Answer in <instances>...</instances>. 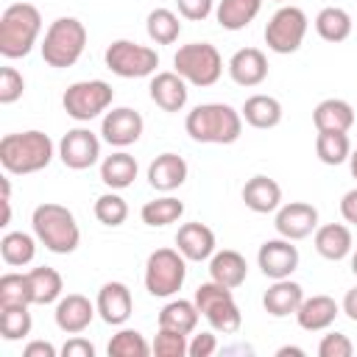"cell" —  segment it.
I'll return each mask as SVG.
<instances>
[{"label": "cell", "mask_w": 357, "mask_h": 357, "mask_svg": "<svg viewBox=\"0 0 357 357\" xmlns=\"http://www.w3.org/2000/svg\"><path fill=\"white\" fill-rule=\"evenodd\" d=\"M195 307L198 312L209 321V326L215 332H223V335H234L243 324V312L234 301V293L231 287L220 284V282H204L198 290H195Z\"/></svg>", "instance_id": "8992f818"}, {"label": "cell", "mask_w": 357, "mask_h": 357, "mask_svg": "<svg viewBox=\"0 0 357 357\" xmlns=\"http://www.w3.org/2000/svg\"><path fill=\"white\" fill-rule=\"evenodd\" d=\"M351 273H354V276H357V251H354V254H351Z\"/></svg>", "instance_id": "db71d44e"}, {"label": "cell", "mask_w": 357, "mask_h": 357, "mask_svg": "<svg viewBox=\"0 0 357 357\" xmlns=\"http://www.w3.org/2000/svg\"><path fill=\"white\" fill-rule=\"evenodd\" d=\"M42 31V14L31 3H14L0 17V56L22 59L31 53Z\"/></svg>", "instance_id": "277c9868"}, {"label": "cell", "mask_w": 357, "mask_h": 357, "mask_svg": "<svg viewBox=\"0 0 357 357\" xmlns=\"http://www.w3.org/2000/svg\"><path fill=\"white\" fill-rule=\"evenodd\" d=\"M176 245L190 262H204L215 254V231L206 223H184L176 234Z\"/></svg>", "instance_id": "44dd1931"}, {"label": "cell", "mask_w": 357, "mask_h": 357, "mask_svg": "<svg viewBox=\"0 0 357 357\" xmlns=\"http://www.w3.org/2000/svg\"><path fill=\"white\" fill-rule=\"evenodd\" d=\"M337 312H340L337 301L332 296H324L321 293V296H312V298H304L301 301V307L296 310V321L307 332H321V329H329L335 324Z\"/></svg>", "instance_id": "603a6c76"}, {"label": "cell", "mask_w": 357, "mask_h": 357, "mask_svg": "<svg viewBox=\"0 0 357 357\" xmlns=\"http://www.w3.org/2000/svg\"><path fill=\"white\" fill-rule=\"evenodd\" d=\"M95 218L103 223V226H120V223H126V218H128V204H126V198L123 195H117V192H103L98 201H95Z\"/></svg>", "instance_id": "ab89813d"}, {"label": "cell", "mask_w": 357, "mask_h": 357, "mask_svg": "<svg viewBox=\"0 0 357 357\" xmlns=\"http://www.w3.org/2000/svg\"><path fill=\"white\" fill-rule=\"evenodd\" d=\"M31 304H6L0 307V335L3 340H22L25 335H31Z\"/></svg>", "instance_id": "8d00e7d4"}, {"label": "cell", "mask_w": 357, "mask_h": 357, "mask_svg": "<svg viewBox=\"0 0 357 357\" xmlns=\"http://www.w3.org/2000/svg\"><path fill=\"white\" fill-rule=\"evenodd\" d=\"M187 259L178 248H156L145 262V290L153 298H167L181 290Z\"/></svg>", "instance_id": "ba28073f"}, {"label": "cell", "mask_w": 357, "mask_h": 357, "mask_svg": "<svg viewBox=\"0 0 357 357\" xmlns=\"http://www.w3.org/2000/svg\"><path fill=\"white\" fill-rule=\"evenodd\" d=\"M145 31L156 45H173L181 33V22L170 8H153L145 20Z\"/></svg>", "instance_id": "e575fe53"}, {"label": "cell", "mask_w": 357, "mask_h": 357, "mask_svg": "<svg viewBox=\"0 0 357 357\" xmlns=\"http://www.w3.org/2000/svg\"><path fill=\"white\" fill-rule=\"evenodd\" d=\"M187 346H190L187 335L176 332V329H167V326H159V332L153 337V354H159V357H184Z\"/></svg>", "instance_id": "b9f144b4"}, {"label": "cell", "mask_w": 357, "mask_h": 357, "mask_svg": "<svg viewBox=\"0 0 357 357\" xmlns=\"http://www.w3.org/2000/svg\"><path fill=\"white\" fill-rule=\"evenodd\" d=\"M100 156V139L89 128H70L59 142V159L70 170H86Z\"/></svg>", "instance_id": "7c38bea8"}, {"label": "cell", "mask_w": 357, "mask_h": 357, "mask_svg": "<svg viewBox=\"0 0 357 357\" xmlns=\"http://www.w3.org/2000/svg\"><path fill=\"white\" fill-rule=\"evenodd\" d=\"M95 312H98V307H95L86 296H81V293H67L64 298H59L53 315H56V326H59L61 332L78 335V332H84V329L92 324Z\"/></svg>", "instance_id": "2e32d148"}, {"label": "cell", "mask_w": 357, "mask_h": 357, "mask_svg": "<svg viewBox=\"0 0 357 357\" xmlns=\"http://www.w3.org/2000/svg\"><path fill=\"white\" fill-rule=\"evenodd\" d=\"M240 114L254 128H276L282 123V103L271 95H251L243 103Z\"/></svg>", "instance_id": "f1b7e54d"}, {"label": "cell", "mask_w": 357, "mask_h": 357, "mask_svg": "<svg viewBox=\"0 0 357 357\" xmlns=\"http://www.w3.org/2000/svg\"><path fill=\"white\" fill-rule=\"evenodd\" d=\"M112 100H114V89L100 78L75 81L61 95L64 112L78 123H89L92 117H98L100 112H106L112 106Z\"/></svg>", "instance_id": "9c48e42d"}, {"label": "cell", "mask_w": 357, "mask_h": 357, "mask_svg": "<svg viewBox=\"0 0 357 357\" xmlns=\"http://www.w3.org/2000/svg\"><path fill=\"white\" fill-rule=\"evenodd\" d=\"M173 67L192 86H212L223 75V59H220L218 47L209 42L181 45L173 56Z\"/></svg>", "instance_id": "52a82bcc"}, {"label": "cell", "mask_w": 357, "mask_h": 357, "mask_svg": "<svg viewBox=\"0 0 357 357\" xmlns=\"http://www.w3.org/2000/svg\"><path fill=\"white\" fill-rule=\"evenodd\" d=\"M312 123L318 131H349L354 126V109L349 100L326 98L312 109Z\"/></svg>", "instance_id": "484cf974"}, {"label": "cell", "mask_w": 357, "mask_h": 357, "mask_svg": "<svg viewBox=\"0 0 357 357\" xmlns=\"http://www.w3.org/2000/svg\"><path fill=\"white\" fill-rule=\"evenodd\" d=\"M301 301H304V290H301L298 282H290V276L287 279H273V284L262 296V307L273 318L296 315V310L301 307Z\"/></svg>", "instance_id": "ffe728a7"}, {"label": "cell", "mask_w": 357, "mask_h": 357, "mask_svg": "<svg viewBox=\"0 0 357 357\" xmlns=\"http://www.w3.org/2000/svg\"><path fill=\"white\" fill-rule=\"evenodd\" d=\"M209 276L226 287H240L248 276V262L240 251H231V248H223V251H215L209 257Z\"/></svg>", "instance_id": "d4e9b609"}, {"label": "cell", "mask_w": 357, "mask_h": 357, "mask_svg": "<svg viewBox=\"0 0 357 357\" xmlns=\"http://www.w3.org/2000/svg\"><path fill=\"white\" fill-rule=\"evenodd\" d=\"M187 181V162L178 153H159L148 167V184L159 192H170Z\"/></svg>", "instance_id": "7402d4cb"}, {"label": "cell", "mask_w": 357, "mask_h": 357, "mask_svg": "<svg viewBox=\"0 0 357 357\" xmlns=\"http://www.w3.org/2000/svg\"><path fill=\"white\" fill-rule=\"evenodd\" d=\"M31 226L36 240L53 254H73L81 243V229L75 215L61 204H39L31 215Z\"/></svg>", "instance_id": "3957f363"}, {"label": "cell", "mask_w": 357, "mask_h": 357, "mask_svg": "<svg viewBox=\"0 0 357 357\" xmlns=\"http://www.w3.org/2000/svg\"><path fill=\"white\" fill-rule=\"evenodd\" d=\"M106 67L120 78H145L159 67V53L148 45H137L131 39H117L106 47Z\"/></svg>", "instance_id": "30bf717a"}, {"label": "cell", "mask_w": 357, "mask_h": 357, "mask_svg": "<svg viewBox=\"0 0 357 357\" xmlns=\"http://www.w3.org/2000/svg\"><path fill=\"white\" fill-rule=\"evenodd\" d=\"M276 3H284V0H276Z\"/></svg>", "instance_id": "11a10c76"}, {"label": "cell", "mask_w": 357, "mask_h": 357, "mask_svg": "<svg viewBox=\"0 0 357 357\" xmlns=\"http://www.w3.org/2000/svg\"><path fill=\"white\" fill-rule=\"evenodd\" d=\"M187 134L206 145H231L243 134V114L229 103H201L184 120Z\"/></svg>", "instance_id": "7a4b0ae2"}, {"label": "cell", "mask_w": 357, "mask_h": 357, "mask_svg": "<svg viewBox=\"0 0 357 357\" xmlns=\"http://www.w3.org/2000/svg\"><path fill=\"white\" fill-rule=\"evenodd\" d=\"M315 251L324 257V259H343L351 254V231L349 226L343 223H326V226H318L315 229Z\"/></svg>", "instance_id": "4316f807"}, {"label": "cell", "mask_w": 357, "mask_h": 357, "mask_svg": "<svg viewBox=\"0 0 357 357\" xmlns=\"http://www.w3.org/2000/svg\"><path fill=\"white\" fill-rule=\"evenodd\" d=\"M198 318H201V312H198L195 301H187V298L167 301L159 310V326H167V329L184 332V335H190L198 326Z\"/></svg>", "instance_id": "1f68e13d"}, {"label": "cell", "mask_w": 357, "mask_h": 357, "mask_svg": "<svg viewBox=\"0 0 357 357\" xmlns=\"http://www.w3.org/2000/svg\"><path fill=\"white\" fill-rule=\"evenodd\" d=\"M22 92H25L22 73L14 70V67H3L0 70V103L3 106H11V103H17L22 98Z\"/></svg>", "instance_id": "7bdbcfd3"}, {"label": "cell", "mask_w": 357, "mask_h": 357, "mask_svg": "<svg viewBox=\"0 0 357 357\" xmlns=\"http://www.w3.org/2000/svg\"><path fill=\"white\" fill-rule=\"evenodd\" d=\"M137 178V159L126 151H117L100 162V181L112 190H126Z\"/></svg>", "instance_id": "f546056e"}, {"label": "cell", "mask_w": 357, "mask_h": 357, "mask_svg": "<svg viewBox=\"0 0 357 357\" xmlns=\"http://www.w3.org/2000/svg\"><path fill=\"white\" fill-rule=\"evenodd\" d=\"M28 276V290H31V304H53L61 298V290H64V282H61V273L56 268H33L25 273Z\"/></svg>", "instance_id": "83f0119b"}, {"label": "cell", "mask_w": 357, "mask_h": 357, "mask_svg": "<svg viewBox=\"0 0 357 357\" xmlns=\"http://www.w3.org/2000/svg\"><path fill=\"white\" fill-rule=\"evenodd\" d=\"M243 201L257 215L276 212L282 206V187L268 176H251L243 187Z\"/></svg>", "instance_id": "cb8c5ba5"}, {"label": "cell", "mask_w": 357, "mask_h": 357, "mask_svg": "<svg viewBox=\"0 0 357 357\" xmlns=\"http://www.w3.org/2000/svg\"><path fill=\"white\" fill-rule=\"evenodd\" d=\"M349 170H351V176L357 178V148L349 153Z\"/></svg>", "instance_id": "f5cc1de1"}, {"label": "cell", "mask_w": 357, "mask_h": 357, "mask_svg": "<svg viewBox=\"0 0 357 357\" xmlns=\"http://www.w3.org/2000/svg\"><path fill=\"white\" fill-rule=\"evenodd\" d=\"M98 315L109 324V326H120L128 321L131 310H134V301H131V290L123 284V282H106L100 290H98Z\"/></svg>", "instance_id": "e0dca14e"}, {"label": "cell", "mask_w": 357, "mask_h": 357, "mask_svg": "<svg viewBox=\"0 0 357 357\" xmlns=\"http://www.w3.org/2000/svg\"><path fill=\"white\" fill-rule=\"evenodd\" d=\"M340 215L346 223H354L357 226V187L349 190L343 198H340Z\"/></svg>", "instance_id": "c3c4849f"}, {"label": "cell", "mask_w": 357, "mask_h": 357, "mask_svg": "<svg viewBox=\"0 0 357 357\" xmlns=\"http://www.w3.org/2000/svg\"><path fill=\"white\" fill-rule=\"evenodd\" d=\"M279 237L287 240H304L318 229V209L307 201H290L284 206L276 209V220H273Z\"/></svg>", "instance_id": "5bb4252c"}, {"label": "cell", "mask_w": 357, "mask_h": 357, "mask_svg": "<svg viewBox=\"0 0 357 357\" xmlns=\"http://www.w3.org/2000/svg\"><path fill=\"white\" fill-rule=\"evenodd\" d=\"M318 354L321 357H351L354 354V346H351V340L343 332H329V335L321 337Z\"/></svg>", "instance_id": "ee69618b"}, {"label": "cell", "mask_w": 357, "mask_h": 357, "mask_svg": "<svg viewBox=\"0 0 357 357\" xmlns=\"http://www.w3.org/2000/svg\"><path fill=\"white\" fill-rule=\"evenodd\" d=\"M22 357H56V346L47 340H31L22 349Z\"/></svg>", "instance_id": "681fc988"}, {"label": "cell", "mask_w": 357, "mask_h": 357, "mask_svg": "<svg viewBox=\"0 0 357 357\" xmlns=\"http://www.w3.org/2000/svg\"><path fill=\"white\" fill-rule=\"evenodd\" d=\"M142 128H145L142 114L134 112V109H128V106H120V109L106 112V117H103V123H100L103 139H106L109 145H114V148H128V145H134V142L142 137Z\"/></svg>", "instance_id": "9a60e30c"}, {"label": "cell", "mask_w": 357, "mask_h": 357, "mask_svg": "<svg viewBox=\"0 0 357 357\" xmlns=\"http://www.w3.org/2000/svg\"><path fill=\"white\" fill-rule=\"evenodd\" d=\"M229 75L240 86H259L268 78V59L259 47H240L229 59Z\"/></svg>", "instance_id": "ac0fdd59"}, {"label": "cell", "mask_w": 357, "mask_h": 357, "mask_svg": "<svg viewBox=\"0 0 357 357\" xmlns=\"http://www.w3.org/2000/svg\"><path fill=\"white\" fill-rule=\"evenodd\" d=\"M181 215H184V204H181L178 198H173V195L153 198V201H148V204L139 209L142 223H148V226H153V229H156V226L176 223Z\"/></svg>", "instance_id": "d590c367"}, {"label": "cell", "mask_w": 357, "mask_h": 357, "mask_svg": "<svg viewBox=\"0 0 357 357\" xmlns=\"http://www.w3.org/2000/svg\"><path fill=\"white\" fill-rule=\"evenodd\" d=\"M215 351H218V340H215L212 332L195 335V337L190 340V346H187V354H190V357H209V354H215Z\"/></svg>", "instance_id": "bcb514c9"}, {"label": "cell", "mask_w": 357, "mask_h": 357, "mask_svg": "<svg viewBox=\"0 0 357 357\" xmlns=\"http://www.w3.org/2000/svg\"><path fill=\"white\" fill-rule=\"evenodd\" d=\"M340 310L351 318V321H357V287H351V290H346V296H343V304H340Z\"/></svg>", "instance_id": "f907efd6"}, {"label": "cell", "mask_w": 357, "mask_h": 357, "mask_svg": "<svg viewBox=\"0 0 357 357\" xmlns=\"http://www.w3.org/2000/svg\"><path fill=\"white\" fill-rule=\"evenodd\" d=\"M53 159V142L45 131H17V134H6L0 139V165L6 173L14 176H28V173H39L50 165Z\"/></svg>", "instance_id": "6da1fadb"}, {"label": "cell", "mask_w": 357, "mask_h": 357, "mask_svg": "<svg viewBox=\"0 0 357 357\" xmlns=\"http://www.w3.org/2000/svg\"><path fill=\"white\" fill-rule=\"evenodd\" d=\"M307 36V14L298 6H282L265 25V45L273 53H296Z\"/></svg>", "instance_id": "8fae6325"}, {"label": "cell", "mask_w": 357, "mask_h": 357, "mask_svg": "<svg viewBox=\"0 0 357 357\" xmlns=\"http://www.w3.org/2000/svg\"><path fill=\"white\" fill-rule=\"evenodd\" d=\"M84 47H86V28H84V22L75 20V17H59L45 31L42 59H45V64H50L56 70H64V67H73L81 59Z\"/></svg>", "instance_id": "5b68a950"}, {"label": "cell", "mask_w": 357, "mask_h": 357, "mask_svg": "<svg viewBox=\"0 0 357 357\" xmlns=\"http://www.w3.org/2000/svg\"><path fill=\"white\" fill-rule=\"evenodd\" d=\"M315 153L324 165H343L351 153V142L343 131H318Z\"/></svg>", "instance_id": "74e56055"}, {"label": "cell", "mask_w": 357, "mask_h": 357, "mask_svg": "<svg viewBox=\"0 0 357 357\" xmlns=\"http://www.w3.org/2000/svg\"><path fill=\"white\" fill-rule=\"evenodd\" d=\"M257 265L268 279H287L298 268V248L287 237L265 240L257 251Z\"/></svg>", "instance_id": "4fadbf2b"}, {"label": "cell", "mask_w": 357, "mask_h": 357, "mask_svg": "<svg viewBox=\"0 0 357 357\" xmlns=\"http://www.w3.org/2000/svg\"><path fill=\"white\" fill-rule=\"evenodd\" d=\"M148 92H151V100H153L162 112H181V109L187 106V95H190L187 81H184L176 70H173V73H156V75L151 78Z\"/></svg>", "instance_id": "d6986e66"}, {"label": "cell", "mask_w": 357, "mask_h": 357, "mask_svg": "<svg viewBox=\"0 0 357 357\" xmlns=\"http://www.w3.org/2000/svg\"><path fill=\"white\" fill-rule=\"evenodd\" d=\"M0 257H3L6 265L22 268V265H28V262L36 257V243H33V237L25 234V231H8V234H3V240H0Z\"/></svg>", "instance_id": "836d02e7"}, {"label": "cell", "mask_w": 357, "mask_h": 357, "mask_svg": "<svg viewBox=\"0 0 357 357\" xmlns=\"http://www.w3.org/2000/svg\"><path fill=\"white\" fill-rule=\"evenodd\" d=\"M315 31L324 42H343L349 39L351 33V17L346 8H337V6H326L318 11L315 17Z\"/></svg>", "instance_id": "d6a6232c"}, {"label": "cell", "mask_w": 357, "mask_h": 357, "mask_svg": "<svg viewBox=\"0 0 357 357\" xmlns=\"http://www.w3.org/2000/svg\"><path fill=\"white\" fill-rule=\"evenodd\" d=\"M6 304H31L28 276L25 273H3L0 276V307Z\"/></svg>", "instance_id": "60d3db41"}, {"label": "cell", "mask_w": 357, "mask_h": 357, "mask_svg": "<svg viewBox=\"0 0 357 357\" xmlns=\"http://www.w3.org/2000/svg\"><path fill=\"white\" fill-rule=\"evenodd\" d=\"M262 8V0H220L218 3V25L226 31H243Z\"/></svg>", "instance_id": "4dcf8cb0"}, {"label": "cell", "mask_w": 357, "mask_h": 357, "mask_svg": "<svg viewBox=\"0 0 357 357\" xmlns=\"http://www.w3.org/2000/svg\"><path fill=\"white\" fill-rule=\"evenodd\" d=\"M279 357H287V354H296V357H304V349H298V346H282L279 351H276Z\"/></svg>", "instance_id": "816d5d0a"}, {"label": "cell", "mask_w": 357, "mask_h": 357, "mask_svg": "<svg viewBox=\"0 0 357 357\" xmlns=\"http://www.w3.org/2000/svg\"><path fill=\"white\" fill-rule=\"evenodd\" d=\"M151 351L153 346H148V340L137 329H120L109 340V357H148Z\"/></svg>", "instance_id": "f35d334b"}, {"label": "cell", "mask_w": 357, "mask_h": 357, "mask_svg": "<svg viewBox=\"0 0 357 357\" xmlns=\"http://www.w3.org/2000/svg\"><path fill=\"white\" fill-rule=\"evenodd\" d=\"M61 354L64 357H95V346L86 340V337H70L64 346H61Z\"/></svg>", "instance_id": "7dc6e473"}, {"label": "cell", "mask_w": 357, "mask_h": 357, "mask_svg": "<svg viewBox=\"0 0 357 357\" xmlns=\"http://www.w3.org/2000/svg\"><path fill=\"white\" fill-rule=\"evenodd\" d=\"M176 6H178V14L192 22H201L212 14V0H176Z\"/></svg>", "instance_id": "f6af8a7d"}]
</instances>
